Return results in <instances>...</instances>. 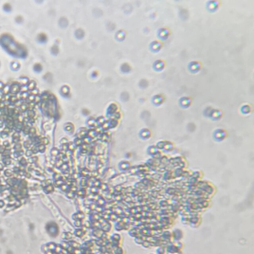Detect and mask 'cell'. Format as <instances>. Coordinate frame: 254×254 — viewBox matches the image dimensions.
I'll return each instance as SVG.
<instances>
[{"label":"cell","mask_w":254,"mask_h":254,"mask_svg":"<svg viewBox=\"0 0 254 254\" xmlns=\"http://www.w3.org/2000/svg\"><path fill=\"white\" fill-rule=\"evenodd\" d=\"M95 134H96V132L93 130H90L88 132V135L90 138H94V137L95 136Z\"/></svg>","instance_id":"obj_1"},{"label":"cell","mask_w":254,"mask_h":254,"mask_svg":"<svg viewBox=\"0 0 254 254\" xmlns=\"http://www.w3.org/2000/svg\"><path fill=\"white\" fill-rule=\"evenodd\" d=\"M81 174H82L84 176H87V175H88L89 171L87 169H83L82 172H81Z\"/></svg>","instance_id":"obj_2"},{"label":"cell","mask_w":254,"mask_h":254,"mask_svg":"<svg viewBox=\"0 0 254 254\" xmlns=\"http://www.w3.org/2000/svg\"><path fill=\"white\" fill-rule=\"evenodd\" d=\"M87 184V181L85 179H83L81 180V186L84 187L86 186Z\"/></svg>","instance_id":"obj_3"},{"label":"cell","mask_w":254,"mask_h":254,"mask_svg":"<svg viewBox=\"0 0 254 254\" xmlns=\"http://www.w3.org/2000/svg\"><path fill=\"white\" fill-rule=\"evenodd\" d=\"M69 195L70 197H72L74 196V191H70L68 193V196Z\"/></svg>","instance_id":"obj_4"},{"label":"cell","mask_w":254,"mask_h":254,"mask_svg":"<svg viewBox=\"0 0 254 254\" xmlns=\"http://www.w3.org/2000/svg\"><path fill=\"white\" fill-rule=\"evenodd\" d=\"M98 188L96 187H94L92 188L91 189V192L93 193L98 192Z\"/></svg>","instance_id":"obj_5"},{"label":"cell","mask_w":254,"mask_h":254,"mask_svg":"<svg viewBox=\"0 0 254 254\" xmlns=\"http://www.w3.org/2000/svg\"><path fill=\"white\" fill-rule=\"evenodd\" d=\"M68 185H67V184H63V185H62L61 188H62V189H63V190H64V191H66L67 189H68Z\"/></svg>","instance_id":"obj_6"},{"label":"cell","mask_w":254,"mask_h":254,"mask_svg":"<svg viewBox=\"0 0 254 254\" xmlns=\"http://www.w3.org/2000/svg\"><path fill=\"white\" fill-rule=\"evenodd\" d=\"M75 143L77 144V146H79L82 143V141H80V139H78L75 141Z\"/></svg>","instance_id":"obj_7"},{"label":"cell","mask_w":254,"mask_h":254,"mask_svg":"<svg viewBox=\"0 0 254 254\" xmlns=\"http://www.w3.org/2000/svg\"><path fill=\"white\" fill-rule=\"evenodd\" d=\"M101 187L102 189L104 190H106V189H107V187L106 185H105V184H102V185L101 184Z\"/></svg>","instance_id":"obj_8"},{"label":"cell","mask_w":254,"mask_h":254,"mask_svg":"<svg viewBox=\"0 0 254 254\" xmlns=\"http://www.w3.org/2000/svg\"><path fill=\"white\" fill-rule=\"evenodd\" d=\"M89 141H90L89 137V138H87V137H86V138H84V141L85 142V143H88ZM89 142H90V141H89Z\"/></svg>","instance_id":"obj_9"}]
</instances>
